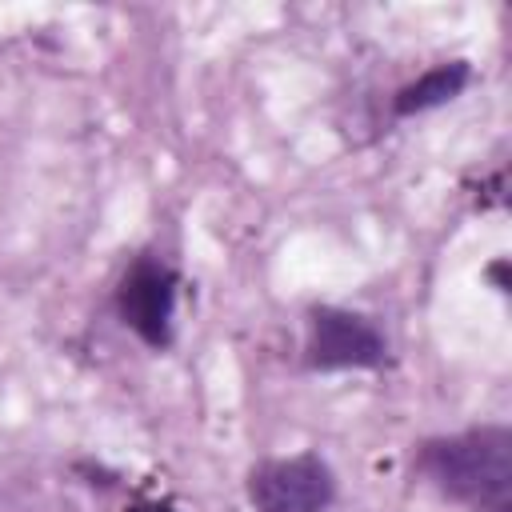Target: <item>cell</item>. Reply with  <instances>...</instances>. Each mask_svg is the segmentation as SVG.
Instances as JSON below:
<instances>
[{"mask_svg":"<svg viewBox=\"0 0 512 512\" xmlns=\"http://www.w3.org/2000/svg\"><path fill=\"white\" fill-rule=\"evenodd\" d=\"M392 364L388 336L352 308L312 304L304 316V368L308 372H380Z\"/></svg>","mask_w":512,"mask_h":512,"instance_id":"cell-3","label":"cell"},{"mask_svg":"<svg viewBox=\"0 0 512 512\" xmlns=\"http://www.w3.org/2000/svg\"><path fill=\"white\" fill-rule=\"evenodd\" d=\"M128 512H180L168 496H136L132 504H128Z\"/></svg>","mask_w":512,"mask_h":512,"instance_id":"cell-7","label":"cell"},{"mask_svg":"<svg viewBox=\"0 0 512 512\" xmlns=\"http://www.w3.org/2000/svg\"><path fill=\"white\" fill-rule=\"evenodd\" d=\"M484 276L492 280V288H496L500 296H508V288H512V284H508V256H496V260L484 268Z\"/></svg>","mask_w":512,"mask_h":512,"instance_id":"cell-6","label":"cell"},{"mask_svg":"<svg viewBox=\"0 0 512 512\" xmlns=\"http://www.w3.org/2000/svg\"><path fill=\"white\" fill-rule=\"evenodd\" d=\"M252 512H328L336 500V472L320 452L272 456L248 468Z\"/></svg>","mask_w":512,"mask_h":512,"instance_id":"cell-4","label":"cell"},{"mask_svg":"<svg viewBox=\"0 0 512 512\" xmlns=\"http://www.w3.org/2000/svg\"><path fill=\"white\" fill-rule=\"evenodd\" d=\"M416 472L452 504L472 512L500 508L512 496V428L476 424L448 436H428L416 448Z\"/></svg>","mask_w":512,"mask_h":512,"instance_id":"cell-1","label":"cell"},{"mask_svg":"<svg viewBox=\"0 0 512 512\" xmlns=\"http://www.w3.org/2000/svg\"><path fill=\"white\" fill-rule=\"evenodd\" d=\"M468 84H472V64L468 60H440V64L424 68L420 76H412L408 84H400L392 92V116L412 120V116L436 112V108L452 104L456 96H464Z\"/></svg>","mask_w":512,"mask_h":512,"instance_id":"cell-5","label":"cell"},{"mask_svg":"<svg viewBox=\"0 0 512 512\" xmlns=\"http://www.w3.org/2000/svg\"><path fill=\"white\" fill-rule=\"evenodd\" d=\"M176 300L180 272L156 252L132 256L112 288L116 320L152 352H168L176 344Z\"/></svg>","mask_w":512,"mask_h":512,"instance_id":"cell-2","label":"cell"},{"mask_svg":"<svg viewBox=\"0 0 512 512\" xmlns=\"http://www.w3.org/2000/svg\"><path fill=\"white\" fill-rule=\"evenodd\" d=\"M484 512H512V508H508V504H500V508H484Z\"/></svg>","mask_w":512,"mask_h":512,"instance_id":"cell-8","label":"cell"}]
</instances>
